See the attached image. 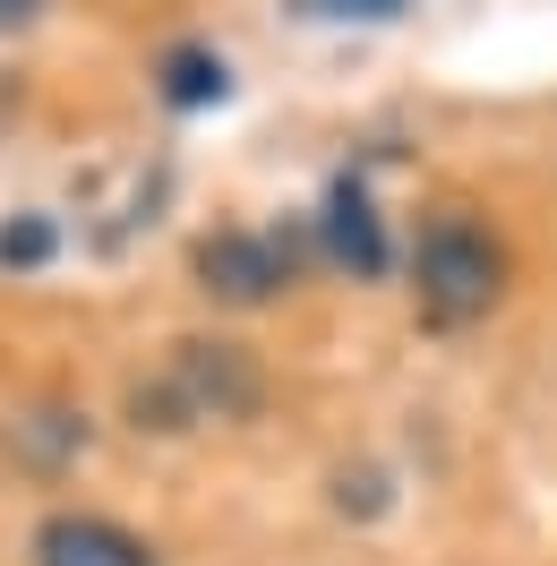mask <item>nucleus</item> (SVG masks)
Here are the masks:
<instances>
[{
    "mask_svg": "<svg viewBox=\"0 0 557 566\" xmlns=\"http://www.w3.org/2000/svg\"><path fill=\"white\" fill-rule=\"evenodd\" d=\"M129 403H138V429L241 421V412H258V369H249L241 344H172V360Z\"/></svg>",
    "mask_w": 557,
    "mask_h": 566,
    "instance_id": "f257e3e1",
    "label": "nucleus"
},
{
    "mask_svg": "<svg viewBox=\"0 0 557 566\" xmlns=\"http://www.w3.org/2000/svg\"><path fill=\"white\" fill-rule=\"evenodd\" d=\"M412 283H420V318L429 326H472V318H488V301H497V283H506V258H497V241H488L481 223L438 214V223L420 232Z\"/></svg>",
    "mask_w": 557,
    "mask_h": 566,
    "instance_id": "f03ea898",
    "label": "nucleus"
},
{
    "mask_svg": "<svg viewBox=\"0 0 557 566\" xmlns=\"http://www.w3.org/2000/svg\"><path fill=\"white\" fill-rule=\"evenodd\" d=\"M198 283L214 301H232V310H258V301H275L292 283V258L266 232H214V241H198Z\"/></svg>",
    "mask_w": 557,
    "mask_h": 566,
    "instance_id": "7ed1b4c3",
    "label": "nucleus"
},
{
    "mask_svg": "<svg viewBox=\"0 0 557 566\" xmlns=\"http://www.w3.org/2000/svg\"><path fill=\"white\" fill-rule=\"evenodd\" d=\"M35 566H155V549L112 515H52L35 532Z\"/></svg>",
    "mask_w": 557,
    "mask_h": 566,
    "instance_id": "20e7f679",
    "label": "nucleus"
},
{
    "mask_svg": "<svg viewBox=\"0 0 557 566\" xmlns=\"http://www.w3.org/2000/svg\"><path fill=\"white\" fill-rule=\"evenodd\" d=\"M326 241H335V258H344L351 275H386V232H378V207H369L360 180L326 189Z\"/></svg>",
    "mask_w": 557,
    "mask_h": 566,
    "instance_id": "39448f33",
    "label": "nucleus"
},
{
    "mask_svg": "<svg viewBox=\"0 0 557 566\" xmlns=\"http://www.w3.org/2000/svg\"><path fill=\"white\" fill-rule=\"evenodd\" d=\"M164 95H172V104H214V95H223V61H214V52H172V61H164Z\"/></svg>",
    "mask_w": 557,
    "mask_h": 566,
    "instance_id": "423d86ee",
    "label": "nucleus"
},
{
    "mask_svg": "<svg viewBox=\"0 0 557 566\" xmlns=\"http://www.w3.org/2000/svg\"><path fill=\"white\" fill-rule=\"evenodd\" d=\"M309 18H395L403 0H301Z\"/></svg>",
    "mask_w": 557,
    "mask_h": 566,
    "instance_id": "0eeeda50",
    "label": "nucleus"
},
{
    "mask_svg": "<svg viewBox=\"0 0 557 566\" xmlns=\"http://www.w3.org/2000/svg\"><path fill=\"white\" fill-rule=\"evenodd\" d=\"M43 0H0V35H18V27H35Z\"/></svg>",
    "mask_w": 557,
    "mask_h": 566,
    "instance_id": "6e6552de",
    "label": "nucleus"
}]
</instances>
